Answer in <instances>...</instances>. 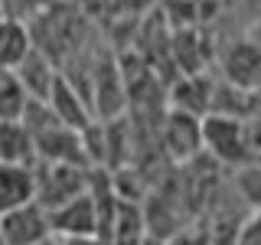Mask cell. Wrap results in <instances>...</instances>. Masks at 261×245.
I'll return each instance as SVG.
<instances>
[{
    "mask_svg": "<svg viewBox=\"0 0 261 245\" xmlns=\"http://www.w3.org/2000/svg\"><path fill=\"white\" fill-rule=\"evenodd\" d=\"M248 39H251V43H255V46L261 49V20L248 23Z\"/></svg>",
    "mask_w": 261,
    "mask_h": 245,
    "instance_id": "cell-14",
    "label": "cell"
},
{
    "mask_svg": "<svg viewBox=\"0 0 261 245\" xmlns=\"http://www.w3.org/2000/svg\"><path fill=\"white\" fill-rule=\"evenodd\" d=\"M30 95L13 69H0V121H20Z\"/></svg>",
    "mask_w": 261,
    "mask_h": 245,
    "instance_id": "cell-12",
    "label": "cell"
},
{
    "mask_svg": "<svg viewBox=\"0 0 261 245\" xmlns=\"http://www.w3.org/2000/svg\"><path fill=\"white\" fill-rule=\"evenodd\" d=\"M0 16H4V13H0Z\"/></svg>",
    "mask_w": 261,
    "mask_h": 245,
    "instance_id": "cell-17",
    "label": "cell"
},
{
    "mask_svg": "<svg viewBox=\"0 0 261 245\" xmlns=\"http://www.w3.org/2000/svg\"><path fill=\"white\" fill-rule=\"evenodd\" d=\"M199 131H202V154H209L216 163H222V167H242V163L251 160L245 118L206 111L199 118Z\"/></svg>",
    "mask_w": 261,
    "mask_h": 245,
    "instance_id": "cell-1",
    "label": "cell"
},
{
    "mask_svg": "<svg viewBox=\"0 0 261 245\" xmlns=\"http://www.w3.org/2000/svg\"><path fill=\"white\" fill-rule=\"evenodd\" d=\"M46 105H49V111L56 114V118L62 121V125H69V128H75V131H85L88 125H92V108H88V102L79 95V88L72 85L69 79L59 72V79L53 82V92H49L46 98Z\"/></svg>",
    "mask_w": 261,
    "mask_h": 245,
    "instance_id": "cell-7",
    "label": "cell"
},
{
    "mask_svg": "<svg viewBox=\"0 0 261 245\" xmlns=\"http://www.w3.org/2000/svg\"><path fill=\"white\" fill-rule=\"evenodd\" d=\"M49 212V229L59 239H75V235H101V206H98L92 186L85 193L59 203Z\"/></svg>",
    "mask_w": 261,
    "mask_h": 245,
    "instance_id": "cell-3",
    "label": "cell"
},
{
    "mask_svg": "<svg viewBox=\"0 0 261 245\" xmlns=\"http://www.w3.org/2000/svg\"><path fill=\"white\" fill-rule=\"evenodd\" d=\"M33 46L36 43L30 23H23L20 16H0V69H16Z\"/></svg>",
    "mask_w": 261,
    "mask_h": 245,
    "instance_id": "cell-9",
    "label": "cell"
},
{
    "mask_svg": "<svg viewBox=\"0 0 261 245\" xmlns=\"http://www.w3.org/2000/svg\"><path fill=\"white\" fill-rule=\"evenodd\" d=\"M160 144L170 160L190 163L202 154V131H199V114L170 108L160 121Z\"/></svg>",
    "mask_w": 261,
    "mask_h": 245,
    "instance_id": "cell-4",
    "label": "cell"
},
{
    "mask_svg": "<svg viewBox=\"0 0 261 245\" xmlns=\"http://www.w3.org/2000/svg\"><path fill=\"white\" fill-rule=\"evenodd\" d=\"M33 200V167L0 163V212Z\"/></svg>",
    "mask_w": 261,
    "mask_h": 245,
    "instance_id": "cell-11",
    "label": "cell"
},
{
    "mask_svg": "<svg viewBox=\"0 0 261 245\" xmlns=\"http://www.w3.org/2000/svg\"><path fill=\"white\" fill-rule=\"evenodd\" d=\"M0 163H20V167L36 163L33 137L23 121H0Z\"/></svg>",
    "mask_w": 261,
    "mask_h": 245,
    "instance_id": "cell-10",
    "label": "cell"
},
{
    "mask_svg": "<svg viewBox=\"0 0 261 245\" xmlns=\"http://www.w3.org/2000/svg\"><path fill=\"white\" fill-rule=\"evenodd\" d=\"M219 72H222V82L242 88V92L258 88L261 85V49L248 36L232 39L219 53Z\"/></svg>",
    "mask_w": 261,
    "mask_h": 245,
    "instance_id": "cell-6",
    "label": "cell"
},
{
    "mask_svg": "<svg viewBox=\"0 0 261 245\" xmlns=\"http://www.w3.org/2000/svg\"><path fill=\"white\" fill-rule=\"evenodd\" d=\"M232 245H261V212H251L232 232Z\"/></svg>",
    "mask_w": 261,
    "mask_h": 245,
    "instance_id": "cell-13",
    "label": "cell"
},
{
    "mask_svg": "<svg viewBox=\"0 0 261 245\" xmlns=\"http://www.w3.org/2000/svg\"><path fill=\"white\" fill-rule=\"evenodd\" d=\"M49 235V212L36 200L0 212V245H36Z\"/></svg>",
    "mask_w": 261,
    "mask_h": 245,
    "instance_id": "cell-5",
    "label": "cell"
},
{
    "mask_svg": "<svg viewBox=\"0 0 261 245\" xmlns=\"http://www.w3.org/2000/svg\"><path fill=\"white\" fill-rule=\"evenodd\" d=\"M186 245H216V242H212L209 235H199V239H190V242H186Z\"/></svg>",
    "mask_w": 261,
    "mask_h": 245,
    "instance_id": "cell-15",
    "label": "cell"
},
{
    "mask_svg": "<svg viewBox=\"0 0 261 245\" xmlns=\"http://www.w3.org/2000/svg\"><path fill=\"white\" fill-rule=\"evenodd\" d=\"M13 72L20 76L23 88H27V95H30V98H36V102H46L49 92H53V82L59 79V69H56V62L49 59L43 49H36V46L30 49L27 59L16 65Z\"/></svg>",
    "mask_w": 261,
    "mask_h": 245,
    "instance_id": "cell-8",
    "label": "cell"
},
{
    "mask_svg": "<svg viewBox=\"0 0 261 245\" xmlns=\"http://www.w3.org/2000/svg\"><path fill=\"white\" fill-rule=\"evenodd\" d=\"M92 186L85 163H33V200L43 209H56L59 203L85 193Z\"/></svg>",
    "mask_w": 261,
    "mask_h": 245,
    "instance_id": "cell-2",
    "label": "cell"
},
{
    "mask_svg": "<svg viewBox=\"0 0 261 245\" xmlns=\"http://www.w3.org/2000/svg\"><path fill=\"white\" fill-rule=\"evenodd\" d=\"M36 245H62V239H56V235H49V239H43V242H36Z\"/></svg>",
    "mask_w": 261,
    "mask_h": 245,
    "instance_id": "cell-16",
    "label": "cell"
}]
</instances>
